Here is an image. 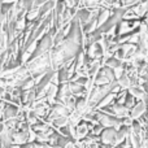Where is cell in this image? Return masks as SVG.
Listing matches in <instances>:
<instances>
[{
  "instance_id": "6da1fadb",
  "label": "cell",
  "mask_w": 148,
  "mask_h": 148,
  "mask_svg": "<svg viewBox=\"0 0 148 148\" xmlns=\"http://www.w3.org/2000/svg\"><path fill=\"white\" fill-rule=\"evenodd\" d=\"M144 110H146L144 104H135V107L133 108V112H131V118H133V120H138L144 113Z\"/></svg>"
}]
</instances>
